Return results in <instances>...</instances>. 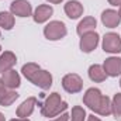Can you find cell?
Instances as JSON below:
<instances>
[{"instance_id":"1","label":"cell","mask_w":121,"mask_h":121,"mask_svg":"<svg viewBox=\"0 0 121 121\" xmlns=\"http://www.w3.org/2000/svg\"><path fill=\"white\" fill-rule=\"evenodd\" d=\"M21 73L27 80H30L32 85L38 86L42 90H48L52 86V75L48 70L41 69V66L38 63L28 62V63L23 65Z\"/></svg>"},{"instance_id":"2","label":"cell","mask_w":121,"mask_h":121,"mask_svg":"<svg viewBox=\"0 0 121 121\" xmlns=\"http://www.w3.org/2000/svg\"><path fill=\"white\" fill-rule=\"evenodd\" d=\"M68 110V103L62 100L59 93H51L41 106V114L44 117H56Z\"/></svg>"},{"instance_id":"3","label":"cell","mask_w":121,"mask_h":121,"mask_svg":"<svg viewBox=\"0 0 121 121\" xmlns=\"http://www.w3.org/2000/svg\"><path fill=\"white\" fill-rule=\"evenodd\" d=\"M66 34H68L66 26H65L63 21H59V20L49 21V23L44 27V37H45L48 41H59V39H62Z\"/></svg>"},{"instance_id":"4","label":"cell","mask_w":121,"mask_h":121,"mask_svg":"<svg viewBox=\"0 0 121 121\" xmlns=\"http://www.w3.org/2000/svg\"><path fill=\"white\" fill-rule=\"evenodd\" d=\"M62 87L70 94L79 93L83 89V79L78 73H68L62 78Z\"/></svg>"},{"instance_id":"5","label":"cell","mask_w":121,"mask_h":121,"mask_svg":"<svg viewBox=\"0 0 121 121\" xmlns=\"http://www.w3.org/2000/svg\"><path fill=\"white\" fill-rule=\"evenodd\" d=\"M103 51L107 54H120L121 52V37L117 32H107L103 37L101 42Z\"/></svg>"},{"instance_id":"6","label":"cell","mask_w":121,"mask_h":121,"mask_svg":"<svg viewBox=\"0 0 121 121\" xmlns=\"http://www.w3.org/2000/svg\"><path fill=\"white\" fill-rule=\"evenodd\" d=\"M99 41H100V35H99L96 31L83 34V35L80 37V42H79L80 51L85 52V54H90V52H93V51L97 48Z\"/></svg>"},{"instance_id":"7","label":"cell","mask_w":121,"mask_h":121,"mask_svg":"<svg viewBox=\"0 0 121 121\" xmlns=\"http://www.w3.org/2000/svg\"><path fill=\"white\" fill-rule=\"evenodd\" d=\"M101 99H103L101 91L99 90V89H96V87L87 89L86 93L83 94V103H85V106H87L91 111H94V113L97 111V108H99V106L101 103Z\"/></svg>"},{"instance_id":"8","label":"cell","mask_w":121,"mask_h":121,"mask_svg":"<svg viewBox=\"0 0 121 121\" xmlns=\"http://www.w3.org/2000/svg\"><path fill=\"white\" fill-rule=\"evenodd\" d=\"M10 13L17 17H30L32 16V7L27 0H14L10 4Z\"/></svg>"},{"instance_id":"9","label":"cell","mask_w":121,"mask_h":121,"mask_svg":"<svg viewBox=\"0 0 121 121\" xmlns=\"http://www.w3.org/2000/svg\"><path fill=\"white\" fill-rule=\"evenodd\" d=\"M103 69L107 76L110 78H117L121 75V58L118 56H110L104 60Z\"/></svg>"},{"instance_id":"10","label":"cell","mask_w":121,"mask_h":121,"mask_svg":"<svg viewBox=\"0 0 121 121\" xmlns=\"http://www.w3.org/2000/svg\"><path fill=\"white\" fill-rule=\"evenodd\" d=\"M101 23L107 28H116V27H118L121 23V17H120V14H118V11H116L113 9L104 10L101 13Z\"/></svg>"},{"instance_id":"11","label":"cell","mask_w":121,"mask_h":121,"mask_svg":"<svg viewBox=\"0 0 121 121\" xmlns=\"http://www.w3.org/2000/svg\"><path fill=\"white\" fill-rule=\"evenodd\" d=\"M52 14H54V9L49 4H39L32 13V18L37 24H42V23L48 21Z\"/></svg>"},{"instance_id":"12","label":"cell","mask_w":121,"mask_h":121,"mask_svg":"<svg viewBox=\"0 0 121 121\" xmlns=\"http://www.w3.org/2000/svg\"><path fill=\"white\" fill-rule=\"evenodd\" d=\"M35 106H37V97H28V99H26L17 107V111H16L17 117H20V118H28L31 114L34 113Z\"/></svg>"},{"instance_id":"13","label":"cell","mask_w":121,"mask_h":121,"mask_svg":"<svg viewBox=\"0 0 121 121\" xmlns=\"http://www.w3.org/2000/svg\"><path fill=\"white\" fill-rule=\"evenodd\" d=\"M1 80L6 85V87L11 89V90H16L21 85V78H20L18 72H16L14 69H10V70L1 73Z\"/></svg>"},{"instance_id":"14","label":"cell","mask_w":121,"mask_h":121,"mask_svg":"<svg viewBox=\"0 0 121 121\" xmlns=\"http://www.w3.org/2000/svg\"><path fill=\"white\" fill-rule=\"evenodd\" d=\"M63 10H65V14L70 20H76L83 14V4L80 1H78V0H69L65 4Z\"/></svg>"},{"instance_id":"15","label":"cell","mask_w":121,"mask_h":121,"mask_svg":"<svg viewBox=\"0 0 121 121\" xmlns=\"http://www.w3.org/2000/svg\"><path fill=\"white\" fill-rule=\"evenodd\" d=\"M16 63H17L16 54H13L11 51H4L0 55V73H4V72L13 69V66Z\"/></svg>"},{"instance_id":"16","label":"cell","mask_w":121,"mask_h":121,"mask_svg":"<svg viewBox=\"0 0 121 121\" xmlns=\"http://www.w3.org/2000/svg\"><path fill=\"white\" fill-rule=\"evenodd\" d=\"M97 27V21L94 17H85L83 20H80V23L78 24L76 27V32L78 35H83V34H87V32H91V31L96 30Z\"/></svg>"},{"instance_id":"17","label":"cell","mask_w":121,"mask_h":121,"mask_svg":"<svg viewBox=\"0 0 121 121\" xmlns=\"http://www.w3.org/2000/svg\"><path fill=\"white\" fill-rule=\"evenodd\" d=\"M87 73H89L90 80L94 82V83H101V82H104L107 79V75H106V72L103 69V65H97V63L91 65L89 68V70H87Z\"/></svg>"},{"instance_id":"18","label":"cell","mask_w":121,"mask_h":121,"mask_svg":"<svg viewBox=\"0 0 121 121\" xmlns=\"http://www.w3.org/2000/svg\"><path fill=\"white\" fill-rule=\"evenodd\" d=\"M14 16L10 11H0V28L10 31L14 27Z\"/></svg>"},{"instance_id":"19","label":"cell","mask_w":121,"mask_h":121,"mask_svg":"<svg viewBox=\"0 0 121 121\" xmlns=\"http://www.w3.org/2000/svg\"><path fill=\"white\" fill-rule=\"evenodd\" d=\"M18 93L16 90H11V89H9L7 91H4L1 96H0V106L1 107H9V106H11L17 99H18Z\"/></svg>"},{"instance_id":"20","label":"cell","mask_w":121,"mask_h":121,"mask_svg":"<svg viewBox=\"0 0 121 121\" xmlns=\"http://www.w3.org/2000/svg\"><path fill=\"white\" fill-rule=\"evenodd\" d=\"M96 114L103 116V117H107V116H110V114H111V100H110V97L103 96L101 103H100V106H99V108H97Z\"/></svg>"},{"instance_id":"21","label":"cell","mask_w":121,"mask_h":121,"mask_svg":"<svg viewBox=\"0 0 121 121\" xmlns=\"http://www.w3.org/2000/svg\"><path fill=\"white\" fill-rule=\"evenodd\" d=\"M111 114L116 120H121V93L114 94L111 100Z\"/></svg>"},{"instance_id":"22","label":"cell","mask_w":121,"mask_h":121,"mask_svg":"<svg viewBox=\"0 0 121 121\" xmlns=\"http://www.w3.org/2000/svg\"><path fill=\"white\" fill-rule=\"evenodd\" d=\"M87 116H86V111L83 107L80 106H75L72 108V114H70V121H85Z\"/></svg>"},{"instance_id":"23","label":"cell","mask_w":121,"mask_h":121,"mask_svg":"<svg viewBox=\"0 0 121 121\" xmlns=\"http://www.w3.org/2000/svg\"><path fill=\"white\" fill-rule=\"evenodd\" d=\"M69 118H70V116L65 111V113H62L59 116H56L54 120H49V121H69Z\"/></svg>"},{"instance_id":"24","label":"cell","mask_w":121,"mask_h":121,"mask_svg":"<svg viewBox=\"0 0 121 121\" xmlns=\"http://www.w3.org/2000/svg\"><path fill=\"white\" fill-rule=\"evenodd\" d=\"M7 90H9V89L6 87V85L3 83V80H1V78H0V96H1L4 91H7Z\"/></svg>"},{"instance_id":"25","label":"cell","mask_w":121,"mask_h":121,"mask_svg":"<svg viewBox=\"0 0 121 121\" xmlns=\"http://www.w3.org/2000/svg\"><path fill=\"white\" fill-rule=\"evenodd\" d=\"M107 1L111 6H121V0H107Z\"/></svg>"},{"instance_id":"26","label":"cell","mask_w":121,"mask_h":121,"mask_svg":"<svg viewBox=\"0 0 121 121\" xmlns=\"http://www.w3.org/2000/svg\"><path fill=\"white\" fill-rule=\"evenodd\" d=\"M87 121H101L99 117H96L94 114H90V116H87Z\"/></svg>"},{"instance_id":"27","label":"cell","mask_w":121,"mask_h":121,"mask_svg":"<svg viewBox=\"0 0 121 121\" xmlns=\"http://www.w3.org/2000/svg\"><path fill=\"white\" fill-rule=\"evenodd\" d=\"M48 3H51V4H59V3H62L63 0H47Z\"/></svg>"},{"instance_id":"28","label":"cell","mask_w":121,"mask_h":121,"mask_svg":"<svg viewBox=\"0 0 121 121\" xmlns=\"http://www.w3.org/2000/svg\"><path fill=\"white\" fill-rule=\"evenodd\" d=\"M10 121H30L28 118H20V117H17V118H13V120H10Z\"/></svg>"},{"instance_id":"29","label":"cell","mask_w":121,"mask_h":121,"mask_svg":"<svg viewBox=\"0 0 121 121\" xmlns=\"http://www.w3.org/2000/svg\"><path fill=\"white\" fill-rule=\"evenodd\" d=\"M0 121H6V118H4V116L0 113Z\"/></svg>"},{"instance_id":"30","label":"cell","mask_w":121,"mask_h":121,"mask_svg":"<svg viewBox=\"0 0 121 121\" xmlns=\"http://www.w3.org/2000/svg\"><path fill=\"white\" fill-rule=\"evenodd\" d=\"M118 14H120V17H121V6H120V10H118Z\"/></svg>"},{"instance_id":"31","label":"cell","mask_w":121,"mask_h":121,"mask_svg":"<svg viewBox=\"0 0 121 121\" xmlns=\"http://www.w3.org/2000/svg\"><path fill=\"white\" fill-rule=\"evenodd\" d=\"M0 52H1V45H0Z\"/></svg>"},{"instance_id":"32","label":"cell","mask_w":121,"mask_h":121,"mask_svg":"<svg viewBox=\"0 0 121 121\" xmlns=\"http://www.w3.org/2000/svg\"><path fill=\"white\" fill-rule=\"evenodd\" d=\"M120 87H121V79H120Z\"/></svg>"},{"instance_id":"33","label":"cell","mask_w":121,"mask_h":121,"mask_svg":"<svg viewBox=\"0 0 121 121\" xmlns=\"http://www.w3.org/2000/svg\"><path fill=\"white\" fill-rule=\"evenodd\" d=\"M0 34H1V32H0Z\"/></svg>"}]
</instances>
